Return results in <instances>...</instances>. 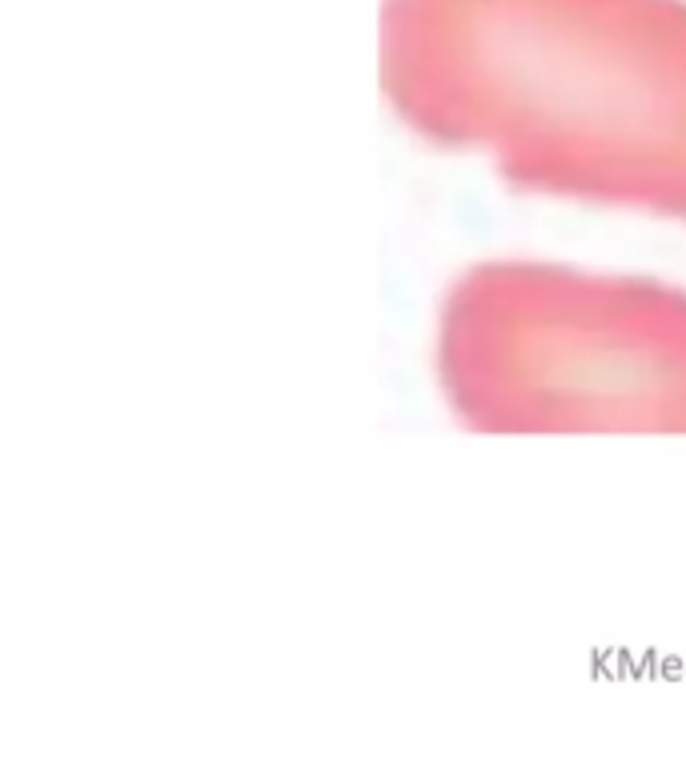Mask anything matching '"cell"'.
Returning a JSON list of instances; mask_svg holds the SVG:
<instances>
[{"label":"cell","instance_id":"6da1fadb","mask_svg":"<svg viewBox=\"0 0 686 770\" xmlns=\"http://www.w3.org/2000/svg\"><path fill=\"white\" fill-rule=\"evenodd\" d=\"M382 88L522 193L686 225V0H386Z\"/></svg>","mask_w":686,"mask_h":770},{"label":"cell","instance_id":"7a4b0ae2","mask_svg":"<svg viewBox=\"0 0 686 770\" xmlns=\"http://www.w3.org/2000/svg\"><path fill=\"white\" fill-rule=\"evenodd\" d=\"M434 377L478 434H686V289L470 265L437 310Z\"/></svg>","mask_w":686,"mask_h":770}]
</instances>
